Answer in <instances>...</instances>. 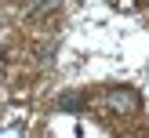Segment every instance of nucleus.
<instances>
[{
    "mask_svg": "<svg viewBox=\"0 0 149 138\" xmlns=\"http://www.w3.org/2000/svg\"><path fill=\"white\" fill-rule=\"evenodd\" d=\"M106 102H109V109H116L120 116H127V113H135V109H138V94H135V91H127V87H116V91H109V94H106Z\"/></svg>",
    "mask_w": 149,
    "mask_h": 138,
    "instance_id": "nucleus-1",
    "label": "nucleus"
}]
</instances>
